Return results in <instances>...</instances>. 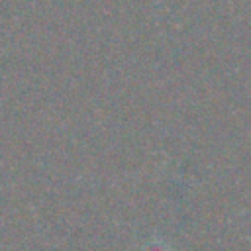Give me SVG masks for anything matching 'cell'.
Returning <instances> with one entry per match:
<instances>
[{"instance_id":"6da1fadb","label":"cell","mask_w":251,"mask_h":251,"mask_svg":"<svg viewBox=\"0 0 251 251\" xmlns=\"http://www.w3.org/2000/svg\"><path fill=\"white\" fill-rule=\"evenodd\" d=\"M141 251H169L165 245H161V243H157V241H153V243H147Z\"/></svg>"}]
</instances>
